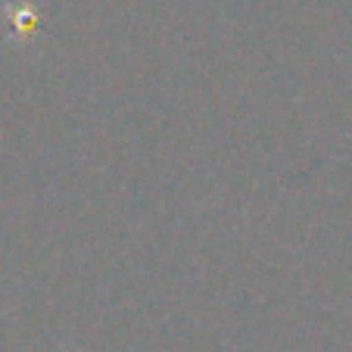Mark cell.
<instances>
[{
	"instance_id": "6da1fadb",
	"label": "cell",
	"mask_w": 352,
	"mask_h": 352,
	"mask_svg": "<svg viewBox=\"0 0 352 352\" xmlns=\"http://www.w3.org/2000/svg\"><path fill=\"white\" fill-rule=\"evenodd\" d=\"M3 13H7L10 38L16 44L28 47L41 34V13L32 0H3Z\"/></svg>"
}]
</instances>
